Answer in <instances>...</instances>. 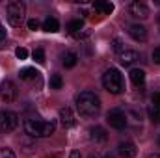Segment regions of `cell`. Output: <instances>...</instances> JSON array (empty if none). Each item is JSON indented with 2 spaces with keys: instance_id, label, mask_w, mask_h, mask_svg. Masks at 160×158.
Masks as SVG:
<instances>
[{
  "instance_id": "obj_1",
  "label": "cell",
  "mask_w": 160,
  "mask_h": 158,
  "mask_svg": "<svg viewBox=\"0 0 160 158\" xmlns=\"http://www.w3.org/2000/svg\"><path fill=\"white\" fill-rule=\"evenodd\" d=\"M24 126V132L30 136V138H48L54 134L56 130V121L50 119V121H43V119H26L22 123Z\"/></svg>"
},
{
  "instance_id": "obj_2",
  "label": "cell",
  "mask_w": 160,
  "mask_h": 158,
  "mask_svg": "<svg viewBox=\"0 0 160 158\" xmlns=\"http://www.w3.org/2000/svg\"><path fill=\"white\" fill-rule=\"evenodd\" d=\"M77 110L84 117H95L101 110V101L93 91H82L77 97Z\"/></svg>"
},
{
  "instance_id": "obj_3",
  "label": "cell",
  "mask_w": 160,
  "mask_h": 158,
  "mask_svg": "<svg viewBox=\"0 0 160 158\" xmlns=\"http://www.w3.org/2000/svg\"><path fill=\"white\" fill-rule=\"evenodd\" d=\"M102 86L108 93L112 95H119L121 91L125 89V80L118 69H108L104 75H102Z\"/></svg>"
},
{
  "instance_id": "obj_4",
  "label": "cell",
  "mask_w": 160,
  "mask_h": 158,
  "mask_svg": "<svg viewBox=\"0 0 160 158\" xmlns=\"http://www.w3.org/2000/svg\"><path fill=\"white\" fill-rule=\"evenodd\" d=\"M24 15H26V6L21 0H13L8 4V21L11 26H21L24 22Z\"/></svg>"
},
{
  "instance_id": "obj_5",
  "label": "cell",
  "mask_w": 160,
  "mask_h": 158,
  "mask_svg": "<svg viewBox=\"0 0 160 158\" xmlns=\"http://www.w3.org/2000/svg\"><path fill=\"white\" fill-rule=\"evenodd\" d=\"M17 125H19L17 114H13L9 110H0V132L9 134L17 128Z\"/></svg>"
},
{
  "instance_id": "obj_6",
  "label": "cell",
  "mask_w": 160,
  "mask_h": 158,
  "mask_svg": "<svg viewBox=\"0 0 160 158\" xmlns=\"http://www.w3.org/2000/svg\"><path fill=\"white\" fill-rule=\"evenodd\" d=\"M106 121H108V123H110V126H114L116 130H123V128L127 126V123H128V117H127V114H125L123 110L114 108V110H110V112H108Z\"/></svg>"
},
{
  "instance_id": "obj_7",
  "label": "cell",
  "mask_w": 160,
  "mask_h": 158,
  "mask_svg": "<svg viewBox=\"0 0 160 158\" xmlns=\"http://www.w3.org/2000/svg\"><path fill=\"white\" fill-rule=\"evenodd\" d=\"M0 97H2V101H6V102H13V101L19 97L17 86H15L11 80H4V82L0 84Z\"/></svg>"
},
{
  "instance_id": "obj_8",
  "label": "cell",
  "mask_w": 160,
  "mask_h": 158,
  "mask_svg": "<svg viewBox=\"0 0 160 158\" xmlns=\"http://www.w3.org/2000/svg\"><path fill=\"white\" fill-rule=\"evenodd\" d=\"M128 13H130V17H134V19H147L149 17V7L143 4V2H130V6H128Z\"/></svg>"
},
{
  "instance_id": "obj_9",
  "label": "cell",
  "mask_w": 160,
  "mask_h": 158,
  "mask_svg": "<svg viewBox=\"0 0 160 158\" xmlns=\"http://www.w3.org/2000/svg\"><path fill=\"white\" fill-rule=\"evenodd\" d=\"M119 56V63L121 65H125V67H130V65H134L136 62H140V54L136 52V50H130V48H127V50H123Z\"/></svg>"
},
{
  "instance_id": "obj_10",
  "label": "cell",
  "mask_w": 160,
  "mask_h": 158,
  "mask_svg": "<svg viewBox=\"0 0 160 158\" xmlns=\"http://www.w3.org/2000/svg\"><path fill=\"white\" fill-rule=\"evenodd\" d=\"M60 121H62V126H63V128H71V126H75L77 119H75V114H73V110H71L69 106L60 108Z\"/></svg>"
},
{
  "instance_id": "obj_11",
  "label": "cell",
  "mask_w": 160,
  "mask_h": 158,
  "mask_svg": "<svg viewBox=\"0 0 160 158\" xmlns=\"http://www.w3.org/2000/svg\"><path fill=\"white\" fill-rule=\"evenodd\" d=\"M19 77H21V80H24V82H34V84H38V87H41V77L34 67H24V69H21Z\"/></svg>"
},
{
  "instance_id": "obj_12",
  "label": "cell",
  "mask_w": 160,
  "mask_h": 158,
  "mask_svg": "<svg viewBox=\"0 0 160 158\" xmlns=\"http://www.w3.org/2000/svg\"><path fill=\"white\" fill-rule=\"evenodd\" d=\"M118 151H119V155L123 158H134L138 155V149H136V145L132 141H123V143H119Z\"/></svg>"
},
{
  "instance_id": "obj_13",
  "label": "cell",
  "mask_w": 160,
  "mask_h": 158,
  "mask_svg": "<svg viewBox=\"0 0 160 158\" xmlns=\"http://www.w3.org/2000/svg\"><path fill=\"white\" fill-rule=\"evenodd\" d=\"M128 34H130V37L136 41H145L147 39V30H145V26H142V24H130L128 26Z\"/></svg>"
},
{
  "instance_id": "obj_14",
  "label": "cell",
  "mask_w": 160,
  "mask_h": 158,
  "mask_svg": "<svg viewBox=\"0 0 160 158\" xmlns=\"http://www.w3.org/2000/svg\"><path fill=\"white\" fill-rule=\"evenodd\" d=\"M89 138L95 141V143H104L108 140V134L102 126H91L89 128Z\"/></svg>"
},
{
  "instance_id": "obj_15",
  "label": "cell",
  "mask_w": 160,
  "mask_h": 158,
  "mask_svg": "<svg viewBox=\"0 0 160 158\" xmlns=\"http://www.w3.org/2000/svg\"><path fill=\"white\" fill-rule=\"evenodd\" d=\"M93 9L102 13V15H110L114 11V4L112 2H104V0H97V2H93Z\"/></svg>"
},
{
  "instance_id": "obj_16",
  "label": "cell",
  "mask_w": 160,
  "mask_h": 158,
  "mask_svg": "<svg viewBox=\"0 0 160 158\" xmlns=\"http://www.w3.org/2000/svg\"><path fill=\"white\" fill-rule=\"evenodd\" d=\"M130 80H132L134 86L143 87V84H145V71L143 69H132L130 71Z\"/></svg>"
},
{
  "instance_id": "obj_17",
  "label": "cell",
  "mask_w": 160,
  "mask_h": 158,
  "mask_svg": "<svg viewBox=\"0 0 160 158\" xmlns=\"http://www.w3.org/2000/svg\"><path fill=\"white\" fill-rule=\"evenodd\" d=\"M43 30H45V32H48V34H54V32H58V30H60V22H58L54 17H47V19H45V22H43Z\"/></svg>"
},
{
  "instance_id": "obj_18",
  "label": "cell",
  "mask_w": 160,
  "mask_h": 158,
  "mask_svg": "<svg viewBox=\"0 0 160 158\" xmlns=\"http://www.w3.org/2000/svg\"><path fill=\"white\" fill-rule=\"evenodd\" d=\"M77 62H78V56H77L75 52H65V54H63V60H62L63 67L71 69V67H75V65H77Z\"/></svg>"
},
{
  "instance_id": "obj_19",
  "label": "cell",
  "mask_w": 160,
  "mask_h": 158,
  "mask_svg": "<svg viewBox=\"0 0 160 158\" xmlns=\"http://www.w3.org/2000/svg\"><path fill=\"white\" fill-rule=\"evenodd\" d=\"M82 21H71L69 24H67V32L69 34H73V36H78L80 34V30H82Z\"/></svg>"
},
{
  "instance_id": "obj_20",
  "label": "cell",
  "mask_w": 160,
  "mask_h": 158,
  "mask_svg": "<svg viewBox=\"0 0 160 158\" xmlns=\"http://www.w3.org/2000/svg\"><path fill=\"white\" fill-rule=\"evenodd\" d=\"M149 117L155 125H160V106H155V104L149 106Z\"/></svg>"
},
{
  "instance_id": "obj_21",
  "label": "cell",
  "mask_w": 160,
  "mask_h": 158,
  "mask_svg": "<svg viewBox=\"0 0 160 158\" xmlns=\"http://www.w3.org/2000/svg\"><path fill=\"white\" fill-rule=\"evenodd\" d=\"M62 86H63V80L60 75H52L50 77V87L52 89H62Z\"/></svg>"
},
{
  "instance_id": "obj_22",
  "label": "cell",
  "mask_w": 160,
  "mask_h": 158,
  "mask_svg": "<svg viewBox=\"0 0 160 158\" xmlns=\"http://www.w3.org/2000/svg\"><path fill=\"white\" fill-rule=\"evenodd\" d=\"M112 48L118 52V54H121L123 50H127V47H125V43H123V39H119V37H116V39L112 41Z\"/></svg>"
},
{
  "instance_id": "obj_23",
  "label": "cell",
  "mask_w": 160,
  "mask_h": 158,
  "mask_svg": "<svg viewBox=\"0 0 160 158\" xmlns=\"http://www.w3.org/2000/svg\"><path fill=\"white\" fill-rule=\"evenodd\" d=\"M32 56H34V60H36L38 63H45V50H43V48H36Z\"/></svg>"
},
{
  "instance_id": "obj_24",
  "label": "cell",
  "mask_w": 160,
  "mask_h": 158,
  "mask_svg": "<svg viewBox=\"0 0 160 158\" xmlns=\"http://www.w3.org/2000/svg\"><path fill=\"white\" fill-rule=\"evenodd\" d=\"M15 56H17L19 60H26V58H28V50H26L24 47H19V48H15Z\"/></svg>"
},
{
  "instance_id": "obj_25",
  "label": "cell",
  "mask_w": 160,
  "mask_h": 158,
  "mask_svg": "<svg viewBox=\"0 0 160 158\" xmlns=\"http://www.w3.org/2000/svg\"><path fill=\"white\" fill-rule=\"evenodd\" d=\"M0 158H17V156L9 147H4V149H0Z\"/></svg>"
},
{
  "instance_id": "obj_26",
  "label": "cell",
  "mask_w": 160,
  "mask_h": 158,
  "mask_svg": "<svg viewBox=\"0 0 160 158\" xmlns=\"http://www.w3.org/2000/svg\"><path fill=\"white\" fill-rule=\"evenodd\" d=\"M28 28L34 30V32L39 30V21H38V19H30V21H28Z\"/></svg>"
},
{
  "instance_id": "obj_27",
  "label": "cell",
  "mask_w": 160,
  "mask_h": 158,
  "mask_svg": "<svg viewBox=\"0 0 160 158\" xmlns=\"http://www.w3.org/2000/svg\"><path fill=\"white\" fill-rule=\"evenodd\" d=\"M128 116H130V117H132V121H134V123H136V125H138V123H140V121H142V114H138V112H136V110H130V114H128Z\"/></svg>"
},
{
  "instance_id": "obj_28",
  "label": "cell",
  "mask_w": 160,
  "mask_h": 158,
  "mask_svg": "<svg viewBox=\"0 0 160 158\" xmlns=\"http://www.w3.org/2000/svg\"><path fill=\"white\" fill-rule=\"evenodd\" d=\"M153 62L160 65V47H157V48L153 50Z\"/></svg>"
},
{
  "instance_id": "obj_29",
  "label": "cell",
  "mask_w": 160,
  "mask_h": 158,
  "mask_svg": "<svg viewBox=\"0 0 160 158\" xmlns=\"http://www.w3.org/2000/svg\"><path fill=\"white\" fill-rule=\"evenodd\" d=\"M151 102H153L155 106H160V93H155V95L151 97Z\"/></svg>"
},
{
  "instance_id": "obj_30",
  "label": "cell",
  "mask_w": 160,
  "mask_h": 158,
  "mask_svg": "<svg viewBox=\"0 0 160 158\" xmlns=\"http://www.w3.org/2000/svg\"><path fill=\"white\" fill-rule=\"evenodd\" d=\"M4 39H6V30H4V26L0 24V43H2Z\"/></svg>"
},
{
  "instance_id": "obj_31",
  "label": "cell",
  "mask_w": 160,
  "mask_h": 158,
  "mask_svg": "<svg viewBox=\"0 0 160 158\" xmlns=\"http://www.w3.org/2000/svg\"><path fill=\"white\" fill-rule=\"evenodd\" d=\"M69 158H82V155H80L78 151H71V155H69Z\"/></svg>"
},
{
  "instance_id": "obj_32",
  "label": "cell",
  "mask_w": 160,
  "mask_h": 158,
  "mask_svg": "<svg viewBox=\"0 0 160 158\" xmlns=\"http://www.w3.org/2000/svg\"><path fill=\"white\" fill-rule=\"evenodd\" d=\"M102 158H116V156H114V155H110V153H106V155H104Z\"/></svg>"
},
{
  "instance_id": "obj_33",
  "label": "cell",
  "mask_w": 160,
  "mask_h": 158,
  "mask_svg": "<svg viewBox=\"0 0 160 158\" xmlns=\"http://www.w3.org/2000/svg\"><path fill=\"white\" fill-rule=\"evenodd\" d=\"M149 158H160L158 153H155V155H149Z\"/></svg>"
},
{
  "instance_id": "obj_34",
  "label": "cell",
  "mask_w": 160,
  "mask_h": 158,
  "mask_svg": "<svg viewBox=\"0 0 160 158\" xmlns=\"http://www.w3.org/2000/svg\"><path fill=\"white\" fill-rule=\"evenodd\" d=\"M88 158H99V155H93V153H91V155H89Z\"/></svg>"
},
{
  "instance_id": "obj_35",
  "label": "cell",
  "mask_w": 160,
  "mask_h": 158,
  "mask_svg": "<svg viewBox=\"0 0 160 158\" xmlns=\"http://www.w3.org/2000/svg\"><path fill=\"white\" fill-rule=\"evenodd\" d=\"M158 143H160V138H158Z\"/></svg>"
}]
</instances>
